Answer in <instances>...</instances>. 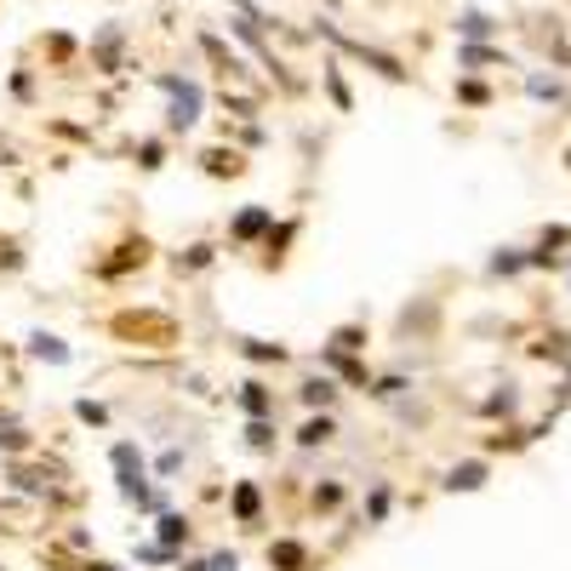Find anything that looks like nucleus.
Listing matches in <instances>:
<instances>
[{
	"label": "nucleus",
	"instance_id": "obj_1",
	"mask_svg": "<svg viewBox=\"0 0 571 571\" xmlns=\"http://www.w3.org/2000/svg\"><path fill=\"white\" fill-rule=\"evenodd\" d=\"M109 332L115 337H127V343H148V349H166V343H178V326H171V314H115L109 320Z\"/></svg>",
	"mask_w": 571,
	"mask_h": 571
},
{
	"label": "nucleus",
	"instance_id": "obj_2",
	"mask_svg": "<svg viewBox=\"0 0 571 571\" xmlns=\"http://www.w3.org/2000/svg\"><path fill=\"white\" fill-rule=\"evenodd\" d=\"M269 560H275L281 571H304V543H275V549H269Z\"/></svg>",
	"mask_w": 571,
	"mask_h": 571
},
{
	"label": "nucleus",
	"instance_id": "obj_3",
	"mask_svg": "<svg viewBox=\"0 0 571 571\" xmlns=\"http://www.w3.org/2000/svg\"><path fill=\"white\" fill-rule=\"evenodd\" d=\"M143 258H148V246L132 240V246H120V258H115V263H104V275H120V269H132V263H143Z\"/></svg>",
	"mask_w": 571,
	"mask_h": 571
},
{
	"label": "nucleus",
	"instance_id": "obj_4",
	"mask_svg": "<svg viewBox=\"0 0 571 571\" xmlns=\"http://www.w3.org/2000/svg\"><path fill=\"white\" fill-rule=\"evenodd\" d=\"M486 480V468L480 463H463V468H452V491H475Z\"/></svg>",
	"mask_w": 571,
	"mask_h": 571
},
{
	"label": "nucleus",
	"instance_id": "obj_5",
	"mask_svg": "<svg viewBox=\"0 0 571 571\" xmlns=\"http://www.w3.org/2000/svg\"><path fill=\"white\" fill-rule=\"evenodd\" d=\"M29 349H35L40 360H52V366H58V360H69V349H63V343H58V337H46V332H40V337L29 343Z\"/></svg>",
	"mask_w": 571,
	"mask_h": 571
},
{
	"label": "nucleus",
	"instance_id": "obj_6",
	"mask_svg": "<svg viewBox=\"0 0 571 571\" xmlns=\"http://www.w3.org/2000/svg\"><path fill=\"white\" fill-rule=\"evenodd\" d=\"M235 514H240V520H258V491H252V486L235 491Z\"/></svg>",
	"mask_w": 571,
	"mask_h": 571
},
{
	"label": "nucleus",
	"instance_id": "obj_7",
	"mask_svg": "<svg viewBox=\"0 0 571 571\" xmlns=\"http://www.w3.org/2000/svg\"><path fill=\"white\" fill-rule=\"evenodd\" d=\"M326 435H332V424H326V417H309V424H304V435H297V440H304V445H320Z\"/></svg>",
	"mask_w": 571,
	"mask_h": 571
},
{
	"label": "nucleus",
	"instance_id": "obj_8",
	"mask_svg": "<svg viewBox=\"0 0 571 571\" xmlns=\"http://www.w3.org/2000/svg\"><path fill=\"white\" fill-rule=\"evenodd\" d=\"M240 401H246V412H252V417H263V412H269V394H263L258 383H246V394H240Z\"/></svg>",
	"mask_w": 571,
	"mask_h": 571
},
{
	"label": "nucleus",
	"instance_id": "obj_9",
	"mask_svg": "<svg viewBox=\"0 0 571 571\" xmlns=\"http://www.w3.org/2000/svg\"><path fill=\"white\" fill-rule=\"evenodd\" d=\"M304 401H309V406H326V401H332V383H326V378H320V383H304Z\"/></svg>",
	"mask_w": 571,
	"mask_h": 571
},
{
	"label": "nucleus",
	"instance_id": "obj_10",
	"mask_svg": "<svg viewBox=\"0 0 571 571\" xmlns=\"http://www.w3.org/2000/svg\"><path fill=\"white\" fill-rule=\"evenodd\" d=\"M160 537H166V543H183V537H189V526H183L178 514H166V520H160Z\"/></svg>",
	"mask_w": 571,
	"mask_h": 571
},
{
	"label": "nucleus",
	"instance_id": "obj_11",
	"mask_svg": "<svg viewBox=\"0 0 571 571\" xmlns=\"http://www.w3.org/2000/svg\"><path fill=\"white\" fill-rule=\"evenodd\" d=\"M0 445H7V452H23V445H29V435H23V429H0Z\"/></svg>",
	"mask_w": 571,
	"mask_h": 571
},
{
	"label": "nucleus",
	"instance_id": "obj_12",
	"mask_svg": "<svg viewBox=\"0 0 571 571\" xmlns=\"http://www.w3.org/2000/svg\"><path fill=\"white\" fill-rule=\"evenodd\" d=\"M206 166H212V171H240V160L223 155V148H217V155H206Z\"/></svg>",
	"mask_w": 571,
	"mask_h": 571
},
{
	"label": "nucleus",
	"instance_id": "obj_13",
	"mask_svg": "<svg viewBox=\"0 0 571 571\" xmlns=\"http://www.w3.org/2000/svg\"><path fill=\"white\" fill-rule=\"evenodd\" d=\"M263 223H269L263 212H246V217H240V235H263Z\"/></svg>",
	"mask_w": 571,
	"mask_h": 571
},
{
	"label": "nucleus",
	"instance_id": "obj_14",
	"mask_svg": "<svg viewBox=\"0 0 571 571\" xmlns=\"http://www.w3.org/2000/svg\"><path fill=\"white\" fill-rule=\"evenodd\" d=\"M246 355H252V360H286V349H269V343H252Z\"/></svg>",
	"mask_w": 571,
	"mask_h": 571
},
{
	"label": "nucleus",
	"instance_id": "obj_15",
	"mask_svg": "<svg viewBox=\"0 0 571 571\" xmlns=\"http://www.w3.org/2000/svg\"><path fill=\"white\" fill-rule=\"evenodd\" d=\"M332 366H337V371H343V378H355V383H360V378H366V371H360V366H355V360H343V355H332Z\"/></svg>",
	"mask_w": 571,
	"mask_h": 571
},
{
	"label": "nucleus",
	"instance_id": "obj_16",
	"mask_svg": "<svg viewBox=\"0 0 571 571\" xmlns=\"http://www.w3.org/2000/svg\"><path fill=\"white\" fill-rule=\"evenodd\" d=\"M201 571H235V555H217V560H206Z\"/></svg>",
	"mask_w": 571,
	"mask_h": 571
}]
</instances>
